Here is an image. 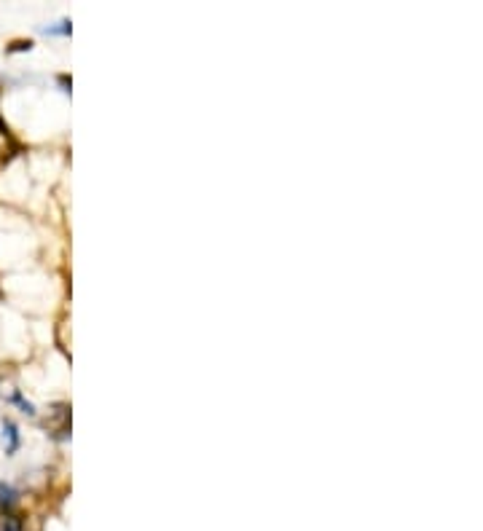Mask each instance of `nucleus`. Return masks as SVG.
<instances>
[{"mask_svg":"<svg viewBox=\"0 0 483 531\" xmlns=\"http://www.w3.org/2000/svg\"><path fill=\"white\" fill-rule=\"evenodd\" d=\"M30 49H32V41H27V44L22 41V44H16V46H14V51H30Z\"/></svg>","mask_w":483,"mask_h":531,"instance_id":"423d86ee","label":"nucleus"},{"mask_svg":"<svg viewBox=\"0 0 483 531\" xmlns=\"http://www.w3.org/2000/svg\"><path fill=\"white\" fill-rule=\"evenodd\" d=\"M3 443H6V454H16L22 437H19V427H16L11 418H3Z\"/></svg>","mask_w":483,"mask_h":531,"instance_id":"f257e3e1","label":"nucleus"},{"mask_svg":"<svg viewBox=\"0 0 483 531\" xmlns=\"http://www.w3.org/2000/svg\"><path fill=\"white\" fill-rule=\"evenodd\" d=\"M3 531H22V523L16 516H6L3 518Z\"/></svg>","mask_w":483,"mask_h":531,"instance_id":"39448f33","label":"nucleus"},{"mask_svg":"<svg viewBox=\"0 0 483 531\" xmlns=\"http://www.w3.org/2000/svg\"><path fill=\"white\" fill-rule=\"evenodd\" d=\"M16 488L11 486V483H6V480H0V510L3 513H11L16 504Z\"/></svg>","mask_w":483,"mask_h":531,"instance_id":"f03ea898","label":"nucleus"},{"mask_svg":"<svg viewBox=\"0 0 483 531\" xmlns=\"http://www.w3.org/2000/svg\"><path fill=\"white\" fill-rule=\"evenodd\" d=\"M43 32L46 35H70V22L65 19V22H59L57 27H43Z\"/></svg>","mask_w":483,"mask_h":531,"instance_id":"20e7f679","label":"nucleus"},{"mask_svg":"<svg viewBox=\"0 0 483 531\" xmlns=\"http://www.w3.org/2000/svg\"><path fill=\"white\" fill-rule=\"evenodd\" d=\"M11 402H14V405H19V411H22V414H27V416H35V405H32L30 400H25V395H22V392H14V395H11Z\"/></svg>","mask_w":483,"mask_h":531,"instance_id":"7ed1b4c3","label":"nucleus"}]
</instances>
